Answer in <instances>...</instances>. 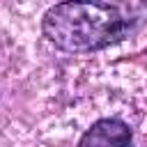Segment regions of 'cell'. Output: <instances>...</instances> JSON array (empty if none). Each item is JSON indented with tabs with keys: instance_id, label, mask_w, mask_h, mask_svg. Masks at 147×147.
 <instances>
[{
	"instance_id": "cell-1",
	"label": "cell",
	"mask_w": 147,
	"mask_h": 147,
	"mask_svg": "<svg viewBox=\"0 0 147 147\" xmlns=\"http://www.w3.org/2000/svg\"><path fill=\"white\" fill-rule=\"evenodd\" d=\"M145 9L147 0H64L44 14L41 28L57 48L92 53L129 37Z\"/></svg>"
},
{
	"instance_id": "cell-2",
	"label": "cell",
	"mask_w": 147,
	"mask_h": 147,
	"mask_svg": "<svg viewBox=\"0 0 147 147\" xmlns=\"http://www.w3.org/2000/svg\"><path fill=\"white\" fill-rule=\"evenodd\" d=\"M131 142V129L122 119L106 117L94 122L87 133L80 138V145H129Z\"/></svg>"
}]
</instances>
